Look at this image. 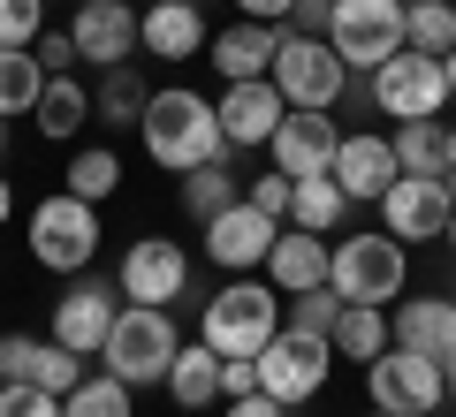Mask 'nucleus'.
I'll return each instance as SVG.
<instances>
[{
	"label": "nucleus",
	"instance_id": "f257e3e1",
	"mask_svg": "<svg viewBox=\"0 0 456 417\" xmlns=\"http://www.w3.org/2000/svg\"><path fill=\"white\" fill-rule=\"evenodd\" d=\"M137 145H145V160L160 167V175H191V167L221 160L228 137H221V114H213L206 92H191V84H167V92L145 99Z\"/></svg>",
	"mask_w": 456,
	"mask_h": 417
},
{
	"label": "nucleus",
	"instance_id": "f03ea898",
	"mask_svg": "<svg viewBox=\"0 0 456 417\" xmlns=\"http://www.w3.org/2000/svg\"><path fill=\"white\" fill-rule=\"evenodd\" d=\"M274 334H281V289L259 281V273H236V281L198 311V341H206L213 357H259Z\"/></svg>",
	"mask_w": 456,
	"mask_h": 417
},
{
	"label": "nucleus",
	"instance_id": "7ed1b4c3",
	"mask_svg": "<svg viewBox=\"0 0 456 417\" xmlns=\"http://www.w3.org/2000/svg\"><path fill=\"white\" fill-rule=\"evenodd\" d=\"M175 349H183V334H175V311H160V304H122L114 311V326H107V372L122 387H167V365H175Z\"/></svg>",
	"mask_w": 456,
	"mask_h": 417
},
{
	"label": "nucleus",
	"instance_id": "20e7f679",
	"mask_svg": "<svg viewBox=\"0 0 456 417\" xmlns=\"http://www.w3.org/2000/svg\"><path fill=\"white\" fill-rule=\"evenodd\" d=\"M403 281H411V258H403V243H395L388 228H365V236H350V243L327 251V289H335L342 304H395Z\"/></svg>",
	"mask_w": 456,
	"mask_h": 417
},
{
	"label": "nucleus",
	"instance_id": "39448f33",
	"mask_svg": "<svg viewBox=\"0 0 456 417\" xmlns=\"http://www.w3.org/2000/svg\"><path fill=\"white\" fill-rule=\"evenodd\" d=\"M327 46H335L342 68H365V76H373L388 53L411 46V8H403V0H335Z\"/></svg>",
	"mask_w": 456,
	"mask_h": 417
},
{
	"label": "nucleus",
	"instance_id": "423d86ee",
	"mask_svg": "<svg viewBox=\"0 0 456 417\" xmlns=\"http://www.w3.org/2000/svg\"><path fill=\"white\" fill-rule=\"evenodd\" d=\"M31 258L46 273H84L99 258V205L77 197V190L38 197V213H31Z\"/></svg>",
	"mask_w": 456,
	"mask_h": 417
},
{
	"label": "nucleus",
	"instance_id": "0eeeda50",
	"mask_svg": "<svg viewBox=\"0 0 456 417\" xmlns=\"http://www.w3.org/2000/svg\"><path fill=\"white\" fill-rule=\"evenodd\" d=\"M449 68H441V53H388V61L373 68V107L388 114V122H441V107H449Z\"/></svg>",
	"mask_w": 456,
	"mask_h": 417
},
{
	"label": "nucleus",
	"instance_id": "6e6552de",
	"mask_svg": "<svg viewBox=\"0 0 456 417\" xmlns=\"http://www.w3.org/2000/svg\"><path fill=\"white\" fill-rule=\"evenodd\" d=\"M266 76H274V92L289 99V107H327V114H335V99L350 92V68L335 61V46H327V38H305V31H281Z\"/></svg>",
	"mask_w": 456,
	"mask_h": 417
},
{
	"label": "nucleus",
	"instance_id": "1a4fd4ad",
	"mask_svg": "<svg viewBox=\"0 0 456 417\" xmlns=\"http://www.w3.org/2000/svg\"><path fill=\"white\" fill-rule=\"evenodd\" d=\"M365 387H373V410H395V417H426L449 402V372L434 365V357L403 349V341H388V349L365 365Z\"/></svg>",
	"mask_w": 456,
	"mask_h": 417
},
{
	"label": "nucleus",
	"instance_id": "9d476101",
	"mask_svg": "<svg viewBox=\"0 0 456 417\" xmlns=\"http://www.w3.org/2000/svg\"><path fill=\"white\" fill-rule=\"evenodd\" d=\"M251 365H259V387L274 402H312L327 387V372H335V349H327V334H305V326H281L274 341H266L259 357H251Z\"/></svg>",
	"mask_w": 456,
	"mask_h": 417
},
{
	"label": "nucleus",
	"instance_id": "9b49d317",
	"mask_svg": "<svg viewBox=\"0 0 456 417\" xmlns=\"http://www.w3.org/2000/svg\"><path fill=\"white\" fill-rule=\"evenodd\" d=\"M114 289H122V304H160V311H175V296L191 289V251L167 243V236H137L130 251H122Z\"/></svg>",
	"mask_w": 456,
	"mask_h": 417
},
{
	"label": "nucleus",
	"instance_id": "f8f14e48",
	"mask_svg": "<svg viewBox=\"0 0 456 417\" xmlns=\"http://www.w3.org/2000/svg\"><path fill=\"white\" fill-rule=\"evenodd\" d=\"M449 213H456L449 175H395L388 190H380V228H388L395 243H434V236H449Z\"/></svg>",
	"mask_w": 456,
	"mask_h": 417
},
{
	"label": "nucleus",
	"instance_id": "ddd939ff",
	"mask_svg": "<svg viewBox=\"0 0 456 417\" xmlns=\"http://www.w3.org/2000/svg\"><path fill=\"white\" fill-rule=\"evenodd\" d=\"M335 145H342V129H335V114H327V107H289V114H281V129L266 137V152H274V167L289 182L327 175V167H335Z\"/></svg>",
	"mask_w": 456,
	"mask_h": 417
},
{
	"label": "nucleus",
	"instance_id": "4468645a",
	"mask_svg": "<svg viewBox=\"0 0 456 417\" xmlns=\"http://www.w3.org/2000/svg\"><path fill=\"white\" fill-rule=\"evenodd\" d=\"M274 236H281L274 213H259L251 197H236L228 213H213V221H206V258L221 273H259L266 251H274Z\"/></svg>",
	"mask_w": 456,
	"mask_h": 417
},
{
	"label": "nucleus",
	"instance_id": "2eb2a0df",
	"mask_svg": "<svg viewBox=\"0 0 456 417\" xmlns=\"http://www.w3.org/2000/svg\"><path fill=\"white\" fill-rule=\"evenodd\" d=\"M213 114H221V137H228V152H266V137L281 129L289 99L274 92V76H244V84H228V92L213 99Z\"/></svg>",
	"mask_w": 456,
	"mask_h": 417
},
{
	"label": "nucleus",
	"instance_id": "dca6fc26",
	"mask_svg": "<svg viewBox=\"0 0 456 417\" xmlns=\"http://www.w3.org/2000/svg\"><path fill=\"white\" fill-rule=\"evenodd\" d=\"M114 311H122V289H114V281H84V273H77V289L53 304V341L77 349V357H99V349H107Z\"/></svg>",
	"mask_w": 456,
	"mask_h": 417
},
{
	"label": "nucleus",
	"instance_id": "f3484780",
	"mask_svg": "<svg viewBox=\"0 0 456 417\" xmlns=\"http://www.w3.org/2000/svg\"><path fill=\"white\" fill-rule=\"evenodd\" d=\"M69 38H77V61L122 68L137 53V8H130V0H84L77 23H69Z\"/></svg>",
	"mask_w": 456,
	"mask_h": 417
},
{
	"label": "nucleus",
	"instance_id": "a211bd4d",
	"mask_svg": "<svg viewBox=\"0 0 456 417\" xmlns=\"http://www.w3.org/2000/svg\"><path fill=\"white\" fill-rule=\"evenodd\" d=\"M206 8L198 0H152L145 16H137V46L152 53V61H191V53H206Z\"/></svg>",
	"mask_w": 456,
	"mask_h": 417
},
{
	"label": "nucleus",
	"instance_id": "6ab92c4d",
	"mask_svg": "<svg viewBox=\"0 0 456 417\" xmlns=\"http://www.w3.org/2000/svg\"><path fill=\"white\" fill-rule=\"evenodd\" d=\"M327 175L342 182V197H350V205H380V190H388L403 167H395V145H388V137H342Z\"/></svg>",
	"mask_w": 456,
	"mask_h": 417
},
{
	"label": "nucleus",
	"instance_id": "aec40b11",
	"mask_svg": "<svg viewBox=\"0 0 456 417\" xmlns=\"http://www.w3.org/2000/svg\"><path fill=\"white\" fill-rule=\"evenodd\" d=\"M274 46H281V23H228V31L206 38V61L221 84H244V76H266L274 68Z\"/></svg>",
	"mask_w": 456,
	"mask_h": 417
},
{
	"label": "nucleus",
	"instance_id": "412c9836",
	"mask_svg": "<svg viewBox=\"0 0 456 417\" xmlns=\"http://www.w3.org/2000/svg\"><path fill=\"white\" fill-rule=\"evenodd\" d=\"M327 251L335 243L327 236H312V228H297V221H281V236H274V251H266V281H274L281 296H297V289H320L327 281Z\"/></svg>",
	"mask_w": 456,
	"mask_h": 417
},
{
	"label": "nucleus",
	"instance_id": "4be33fe9",
	"mask_svg": "<svg viewBox=\"0 0 456 417\" xmlns=\"http://www.w3.org/2000/svg\"><path fill=\"white\" fill-rule=\"evenodd\" d=\"M388 334L403 341V349H419V357H434V365H449V357H456V304H449V296H419V304L388 311Z\"/></svg>",
	"mask_w": 456,
	"mask_h": 417
},
{
	"label": "nucleus",
	"instance_id": "5701e85b",
	"mask_svg": "<svg viewBox=\"0 0 456 417\" xmlns=\"http://www.w3.org/2000/svg\"><path fill=\"white\" fill-rule=\"evenodd\" d=\"M31 122H38V137H46V145H69V137L92 122V92L77 84V68H69V76H46V92H38Z\"/></svg>",
	"mask_w": 456,
	"mask_h": 417
},
{
	"label": "nucleus",
	"instance_id": "b1692460",
	"mask_svg": "<svg viewBox=\"0 0 456 417\" xmlns=\"http://www.w3.org/2000/svg\"><path fill=\"white\" fill-rule=\"evenodd\" d=\"M167 395L183 402V410H213V402H221V357L206 349V341H183L175 349V365H167Z\"/></svg>",
	"mask_w": 456,
	"mask_h": 417
},
{
	"label": "nucleus",
	"instance_id": "393cba45",
	"mask_svg": "<svg viewBox=\"0 0 456 417\" xmlns=\"http://www.w3.org/2000/svg\"><path fill=\"white\" fill-rule=\"evenodd\" d=\"M388 341H395V334H388V304H342V319H335V334H327V349L373 365Z\"/></svg>",
	"mask_w": 456,
	"mask_h": 417
},
{
	"label": "nucleus",
	"instance_id": "a878e982",
	"mask_svg": "<svg viewBox=\"0 0 456 417\" xmlns=\"http://www.w3.org/2000/svg\"><path fill=\"white\" fill-rule=\"evenodd\" d=\"M145 76H137V68L130 61H122V68H99V92H92V114H99V122H107V129H137V122H145Z\"/></svg>",
	"mask_w": 456,
	"mask_h": 417
},
{
	"label": "nucleus",
	"instance_id": "bb28decb",
	"mask_svg": "<svg viewBox=\"0 0 456 417\" xmlns=\"http://www.w3.org/2000/svg\"><path fill=\"white\" fill-rule=\"evenodd\" d=\"M236 197H244V175L228 167V152H221V160H206V167H191V175H183V205H191V221H198V228H206L213 213H228Z\"/></svg>",
	"mask_w": 456,
	"mask_h": 417
},
{
	"label": "nucleus",
	"instance_id": "cd10ccee",
	"mask_svg": "<svg viewBox=\"0 0 456 417\" xmlns=\"http://www.w3.org/2000/svg\"><path fill=\"white\" fill-rule=\"evenodd\" d=\"M130 395H137V387H122L114 372H84V380L61 395V417H137Z\"/></svg>",
	"mask_w": 456,
	"mask_h": 417
},
{
	"label": "nucleus",
	"instance_id": "c85d7f7f",
	"mask_svg": "<svg viewBox=\"0 0 456 417\" xmlns=\"http://www.w3.org/2000/svg\"><path fill=\"white\" fill-rule=\"evenodd\" d=\"M46 92V68L31 46H0V114H31Z\"/></svg>",
	"mask_w": 456,
	"mask_h": 417
},
{
	"label": "nucleus",
	"instance_id": "c756f323",
	"mask_svg": "<svg viewBox=\"0 0 456 417\" xmlns=\"http://www.w3.org/2000/svg\"><path fill=\"white\" fill-rule=\"evenodd\" d=\"M69 190L77 197H92V205H107L114 190H122V160H114V145H84V152H69Z\"/></svg>",
	"mask_w": 456,
	"mask_h": 417
},
{
	"label": "nucleus",
	"instance_id": "7c9ffc66",
	"mask_svg": "<svg viewBox=\"0 0 456 417\" xmlns=\"http://www.w3.org/2000/svg\"><path fill=\"white\" fill-rule=\"evenodd\" d=\"M342 213H350V197H342V182H335V175H312V182H297V190H289V221H297V228H312V236H327Z\"/></svg>",
	"mask_w": 456,
	"mask_h": 417
},
{
	"label": "nucleus",
	"instance_id": "2f4dec72",
	"mask_svg": "<svg viewBox=\"0 0 456 417\" xmlns=\"http://www.w3.org/2000/svg\"><path fill=\"white\" fill-rule=\"evenodd\" d=\"M395 167L403 175H441V145H449V129L441 122H395Z\"/></svg>",
	"mask_w": 456,
	"mask_h": 417
},
{
	"label": "nucleus",
	"instance_id": "473e14b6",
	"mask_svg": "<svg viewBox=\"0 0 456 417\" xmlns=\"http://www.w3.org/2000/svg\"><path fill=\"white\" fill-rule=\"evenodd\" d=\"M403 8H411V46L419 53L456 46V0H403Z\"/></svg>",
	"mask_w": 456,
	"mask_h": 417
},
{
	"label": "nucleus",
	"instance_id": "72a5a7b5",
	"mask_svg": "<svg viewBox=\"0 0 456 417\" xmlns=\"http://www.w3.org/2000/svg\"><path fill=\"white\" fill-rule=\"evenodd\" d=\"M23 380H31V387H46V395H69V387H77L84 380V357L77 349H61V341H38V349H31V372H23Z\"/></svg>",
	"mask_w": 456,
	"mask_h": 417
},
{
	"label": "nucleus",
	"instance_id": "f704fd0d",
	"mask_svg": "<svg viewBox=\"0 0 456 417\" xmlns=\"http://www.w3.org/2000/svg\"><path fill=\"white\" fill-rule=\"evenodd\" d=\"M335 319H342V296L327 289V281L289 296V326H305V334H335Z\"/></svg>",
	"mask_w": 456,
	"mask_h": 417
},
{
	"label": "nucleus",
	"instance_id": "c9c22d12",
	"mask_svg": "<svg viewBox=\"0 0 456 417\" xmlns=\"http://www.w3.org/2000/svg\"><path fill=\"white\" fill-rule=\"evenodd\" d=\"M46 31V0H0V46H38Z\"/></svg>",
	"mask_w": 456,
	"mask_h": 417
},
{
	"label": "nucleus",
	"instance_id": "e433bc0d",
	"mask_svg": "<svg viewBox=\"0 0 456 417\" xmlns=\"http://www.w3.org/2000/svg\"><path fill=\"white\" fill-rule=\"evenodd\" d=\"M0 417H61V395H46L31 380H8L0 387Z\"/></svg>",
	"mask_w": 456,
	"mask_h": 417
},
{
	"label": "nucleus",
	"instance_id": "4c0bfd02",
	"mask_svg": "<svg viewBox=\"0 0 456 417\" xmlns=\"http://www.w3.org/2000/svg\"><path fill=\"white\" fill-rule=\"evenodd\" d=\"M289 190H297V182L281 175V167H266V175H251V182H244V197H251L259 213H274V221H289Z\"/></svg>",
	"mask_w": 456,
	"mask_h": 417
},
{
	"label": "nucleus",
	"instance_id": "58836bf2",
	"mask_svg": "<svg viewBox=\"0 0 456 417\" xmlns=\"http://www.w3.org/2000/svg\"><path fill=\"white\" fill-rule=\"evenodd\" d=\"M38 68H46V76H69V68H84L77 61V38H69V31H38Z\"/></svg>",
	"mask_w": 456,
	"mask_h": 417
},
{
	"label": "nucleus",
	"instance_id": "ea45409f",
	"mask_svg": "<svg viewBox=\"0 0 456 417\" xmlns=\"http://www.w3.org/2000/svg\"><path fill=\"white\" fill-rule=\"evenodd\" d=\"M31 349H38L31 334H0V387H8V380H23V372H31Z\"/></svg>",
	"mask_w": 456,
	"mask_h": 417
},
{
	"label": "nucleus",
	"instance_id": "a19ab883",
	"mask_svg": "<svg viewBox=\"0 0 456 417\" xmlns=\"http://www.w3.org/2000/svg\"><path fill=\"white\" fill-rule=\"evenodd\" d=\"M327 16H335V0H297L289 23L281 31H305V38H327Z\"/></svg>",
	"mask_w": 456,
	"mask_h": 417
},
{
	"label": "nucleus",
	"instance_id": "79ce46f5",
	"mask_svg": "<svg viewBox=\"0 0 456 417\" xmlns=\"http://www.w3.org/2000/svg\"><path fill=\"white\" fill-rule=\"evenodd\" d=\"M221 395L236 402V395H259V365L251 357H221Z\"/></svg>",
	"mask_w": 456,
	"mask_h": 417
},
{
	"label": "nucleus",
	"instance_id": "37998d69",
	"mask_svg": "<svg viewBox=\"0 0 456 417\" xmlns=\"http://www.w3.org/2000/svg\"><path fill=\"white\" fill-rule=\"evenodd\" d=\"M228 417H289V402H274L259 387V395H236V402H228Z\"/></svg>",
	"mask_w": 456,
	"mask_h": 417
},
{
	"label": "nucleus",
	"instance_id": "c03bdc74",
	"mask_svg": "<svg viewBox=\"0 0 456 417\" xmlns=\"http://www.w3.org/2000/svg\"><path fill=\"white\" fill-rule=\"evenodd\" d=\"M236 8H244L251 23H289V8H297V0H236Z\"/></svg>",
	"mask_w": 456,
	"mask_h": 417
},
{
	"label": "nucleus",
	"instance_id": "a18cd8bd",
	"mask_svg": "<svg viewBox=\"0 0 456 417\" xmlns=\"http://www.w3.org/2000/svg\"><path fill=\"white\" fill-rule=\"evenodd\" d=\"M8 213H16V182L0 175V228H8Z\"/></svg>",
	"mask_w": 456,
	"mask_h": 417
},
{
	"label": "nucleus",
	"instance_id": "49530a36",
	"mask_svg": "<svg viewBox=\"0 0 456 417\" xmlns=\"http://www.w3.org/2000/svg\"><path fill=\"white\" fill-rule=\"evenodd\" d=\"M441 68H449V92H456V46H449V53H441Z\"/></svg>",
	"mask_w": 456,
	"mask_h": 417
},
{
	"label": "nucleus",
	"instance_id": "de8ad7c7",
	"mask_svg": "<svg viewBox=\"0 0 456 417\" xmlns=\"http://www.w3.org/2000/svg\"><path fill=\"white\" fill-rule=\"evenodd\" d=\"M441 372H449V402H456V357H449V365H441Z\"/></svg>",
	"mask_w": 456,
	"mask_h": 417
},
{
	"label": "nucleus",
	"instance_id": "09e8293b",
	"mask_svg": "<svg viewBox=\"0 0 456 417\" xmlns=\"http://www.w3.org/2000/svg\"><path fill=\"white\" fill-rule=\"evenodd\" d=\"M441 243H449V258H456V213H449V236H441Z\"/></svg>",
	"mask_w": 456,
	"mask_h": 417
},
{
	"label": "nucleus",
	"instance_id": "8fccbe9b",
	"mask_svg": "<svg viewBox=\"0 0 456 417\" xmlns=\"http://www.w3.org/2000/svg\"><path fill=\"white\" fill-rule=\"evenodd\" d=\"M0 160H8V114H0Z\"/></svg>",
	"mask_w": 456,
	"mask_h": 417
},
{
	"label": "nucleus",
	"instance_id": "3c124183",
	"mask_svg": "<svg viewBox=\"0 0 456 417\" xmlns=\"http://www.w3.org/2000/svg\"><path fill=\"white\" fill-rule=\"evenodd\" d=\"M365 417H395V410H365Z\"/></svg>",
	"mask_w": 456,
	"mask_h": 417
},
{
	"label": "nucleus",
	"instance_id": "603ef678",
	"mask_svg": "<svg viewBox=\"0 0 456 417\" xmlns=\"http://www.w3.org/2000/svg\"><path fill=\"white\" fill-rule=\"evenodd\" d=\"M77 8H84V0H77Z\"/></svg>",
	"mask_w": 456,
	"mask_h": 417
}]
</instances>
